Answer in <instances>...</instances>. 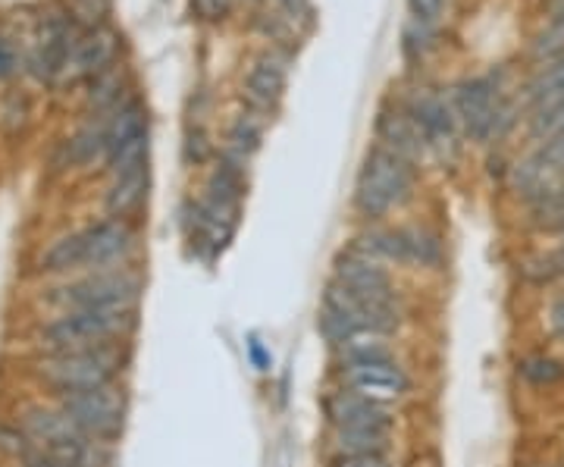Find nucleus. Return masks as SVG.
I'll list each match as a JSON object with an SVG mask.
<instances>
[{
  "mask_svg": "<svg viewBox=\"0 0 564 467\" xmlns=\"http://www.w3.org/2000/svg\"><path fill=\"white\" fill-rule=\"evenodd\" d=\"M399 302H370L364 295H355L351 289H345L336 280L326 285L321 307V333L326 343L343 348L348 339L355 336H367V333H380V336H392L399 329Z\"/></svg>",
  "mask_w": 564,
  "mask_h": 467,
  "instance_id": "obj_1",
  "label": "nucleus"
},
{
  "mask_svg": "<svg viewBox=\"0 0 564 467\" xmlns=\"http://www.w3.org/2000/svg\"><path fill=\"white\" fill-rule=\"evenodd\" d=\"M139 311H63L39 329L44 355L79 351V348L120 346L139 326Z\"/></svg>",
  "mask_w": 564,
  "mask_h": 467,
  "instance_id": "obj_2",
  "label": "nucleus"
},
{
  "mask_svg": "<svg viewBox=\"0 0 564 467\" xmlns=\"http://www.w3.org/2000/svg\"><path fill=\"white\" fill-rule=\"evenodd\" d=\"M20 424L35 439V446L54 458L79 467H107L110 461V446L91 439L61 405H29Z\"/></svg>",
  "mask_w": 564,
  "mask_h": 467,
  "instance_id": "obj_3",
  "label": "nucleus"
},
{
  "mask_svg": "<svg viewBox=\"0 0 564 467\" xmlns=\"http://www.w3.org/2000/svg\"><path fill=\"white\" fill-rule=\"evenodd\" d=\"M414 192V163L392 154L383 144H373L364 158L358 183H355V207L367 220H380L402 207Z\"/></svg>",
  "mask_w": 564,
  "mask_h": 467,
  "instance_id": "obj_4",
  "label": "nucleus"
},
{
  "mask_svg": "<svg viewBox=\"0 0 564 467\" xmlns=\"http://www.w3.org/2000/svg\"><path fill=\"white\" fill-rule=\"evenodd\" d=\"M126 355L120 346L79 348V351H54L35 361V377L54 392H79V389L113 387L120 380Z\"/></svg>",
  "mask_w": 564,
  "mask_h": 467,
  "instance_id": "obj_5",
  "label": "nucleus"
},
{
  "mask_svg": "<svg viewBox=\"0 0 564 467\" xmlns=\"http://www.w3.org/2000/svg\"><path fill=\"white\" fill-rule=\"evenodd\" d=\"M452 110L470 142H499L514 126V104L499 95V85L489 79H464L452 91Z\"/></svg>",
  "mask_w": 564,
  "mask_h": 467,
  "instance_id": "obj_6",
  "label": "nucleus"
},
{
  "mask_svg": "<svg viewBox=\"0 0 564 467\" xmlns=\"http://www.w3.org/2000/svg\"><path fill=\"white\" fill-rule=\"evenodd\" d=\"M141 292L144 283L139 273L117 267V270H95L91 276L54 289L47 302L63 311H139Z\"/></svg>",
  "mask_w": 564,
  "mask_h": 467,
  "instance_id": "obj_7",
  "label": "nucleus"
},
{
  "mask_svg": "<svg viewBox=\"0 0 564 467\" xmlns=\"http://www.w3.org/2000/svg\"><path fill=\"white\" fill-rule=\"evenodd\" d=\"M57 405L79 424L91 439L113 446L126 427V395L122 389H79V392H57Z\"/></svg>",
  "mask_w": 564,
  "mask_h": 467,
  "instance_id": "obj_8",
  "label": "nucleus"
},
{
  "mask_svg": "<svg viewBox=\"0 0 564 467\" xmlns=\"http://www.w3.org/2000/svg\"><path fill=\"white\" fill-rule=\"evenodd\" d=\"M411 120L417 122V129L426 139V148L433 154H440L445 161H452L458 154V132L462 126L455 120V110H452V101H445L443 95L436 91H414L411 101L404 104Z\"/></svg>",
  "mask_w": 564,
  "mask_h": 467,
  "instance_id": "obj_9",
  "label": "nucleus"
},
{
  "mask_svg": "<svg viewBox=\"0 0 564 467\" xmlns=\"http://www.w3.org/2000/svg\"><path fill=\"white\" fill-rule=\"evenodd\" d=\"M336 283L351 289L355 295L370 298V302H399L383 261L373 251H367L361 242L345 248L336 258Z\"/></svg>",
  "mask_w": 564,
  "mask_h": 467,
  "instance_id": "obj_10",
  "label": "nucleus"
},
{
  "mask_svg": "<svg viewBox=\"0 0 564 467\" xmlns=\"http://www.w3.org/2000/svg\"><path fill=\"white\" fill-rule=\"evenodd\" d=\"M135 248V232L129 220H101V224L82 229V251H85V267L91 270H117L126 264Z\"/></svg>",
  "mask_w": 564,
  "mask_h": 467,
  "instance_id": "obj_11",
  "label": "nucleus"
},
{
  "mask_svg": "<svg viewBox=\"0 0 564 467\" xmlns=\"http://www.w3.org/2000/svg\"><path fill=\"white\" fill-rule=\"evenodd\" d=\"M345 389L358 392L364 399H373V402H395L402 399L404 392L411 389V380L404 373L395 358L389 361H370V365H351L343 367Z\"/></svg>",
  "mask_w": 564,
  "mask_h": 467,
  "instance_id": "obj_12",
  "label": "nucleus"
},
{
  "mask_svg": "<svg viewBox=\"0 0 564 467\" xmlns=\"http://www.w3.org/2000/svg\"><path fill=\"white\" fill-rule=\"evenodd\" d=\"M326 417L336 430H383L392 433V411L383 402L364 399L351 389H339L326 399Z\"/></svg>",
  "mask_w": 564,
  "mask_h": 467,
  "instance_id": "obj_13",
  "label": "nucleus"
},
{
  "mask_svg": "<svg viewBox=\"0 0 564 467\" xmlns=\"http://www.w3.org/2000/svg\"><path fill=\"white\" fill-rule=\"evenodd\" d=\"M120 51V35L107 25L88 29L82 32V39L76 41L63 76L66 79H98L101 73H107L113 66V57Z\"/></svg>",
  "mask_w": 564,
  "mask_h": 467,
  "instance_id": "obj_14",
  "label": "nucleus"
},
{
  "mask_svg": "<svg viewBox=\"0 0 564 467\" xmlns=\"http://www.w3.org/2000/svg\"><path fill=\"white\" fill-rule=\"evenodd\" d=\"M285 82H289V69L280 54H263L251 63L248 76H245V101L254 113H270L285 95Z\"/></svg>",
  "mask_w": 564,
  "mask_h": 467,
  "instance_id": "obj_15",
  "label": "nucleus"
},
{
  "mask_svg": "<svg viewBox=\"0 0 564 467\" xmlns=\"http://www.w3.org/2000/svg\"><path fill=\"white\" fill-rule=\"evenodd\" d=\"M377 139L383 148H389L392 154H399L404 161L417 163L430 154L426 148V139L417 129V122L411 120L408 107H389V110H380L377 117Z\"/></svg>",
  "mask_w": 564,
  "mask_h": 467,
  "instance_id": "obj_16",
  "label": "nucleus"
},
{
  "mask_svg": "<svg viewBox=\"0 0 564 467\" xmlns=\"http://www.w3.org/2000/svg\"><path fill=\"white\" fill-rule=\"evenodd\" d=\"M148 188H151V173H148V163L139 170H129L113 176V183L107 188V198L104 207L113 220H129L132 214H139L141 204L148 202Z\"/></svg>",
  "mask_w": 564,
  "mask_h": 467,
  "instance_id": "obj_17",
  "label": "nucleus"
},
{
  "mask_svg": "<svg viewBox=\"0 0 564 467\" xmlns=\"http://www.w3.org/2000/svg\"><path fill=\"white\" fill-rule=\"evenodd\" d=\"M263 139V120L261 113H254V110H248L242 117H236L232 126H229V132H226V151H223V158H229V161L236 163H248V158L261 148Z\"/></svg>",
  "mask_w": 564,
  "mask_h": 467,
  "instance_id": "obj_18",
  "label": "nucleus"
},
{
  "mask_svg": "<svg viewBox=\"0 0 564 467\" xmlns=\"http://www.w3.org/2000/svg\"><path fill=\"white\" fill-rule=\"evenodd\" d=\"M527 113H530L527 117V132H530V139L536 144L552 142V139L564 135V95L536 104Z\"/></svg>",
  "mask_w": 564,
  "mask_h": 467,
  "instance_id": "obj_19",
  "label": "nucleus"
},
{
  "mask_svg": "<svg viewBox=\"0 0 564 467\" xmlns=\"http://www.w3.org/2000/svg\"><path fill=\"white\" fill-rule=\"evenodd\" d=\"M564 95V57H555V61L543 63L536 69V76L527 82L524 88V107H536V104L549 101V98H562Z\"/></svg>",
  "mask_w": 564,
  "mask_h": 467,
  "instance_id": "obj_20",
  "label": "nucleus"
},
{
  "mask_svg": "<svg viewBox=\"0 0 564 467\" xmlns=\"http://www.w3.org/2000/svg\"><path fill=\"white\" fill-rule=\"evenodd\" d=\"M107 158V139H104V122L85 126L69 142H66V166H85Z\"/></svg>",
  "mask_w": 564,
  "mask_h": 467,
  "instance_id": "obj_21",
  "label": "nucleus"
},
{
  "mask_svg": "<svg viewBox=\"0 0 564 467\" xmlns=\"http://www.w3.org/2000/svg\"><path fill=\"white\" fill-rule=\"evenodd\" d=\"M339 455H386L392 446V433L383 430H336Z\"/></svg>",
  "mask_w": 564,
  "mask_h": 467,
  "instance_id": "obj_22",
  "label": "nucleus"
},
{
  "mask_svg": "<svg viewBox=\"0 0 564 467\" xmlns=\"http://www.w3.org/2000/svg\"><path fill=\"white\" fill-rule=\"evenodd\" d=\"M79 267H85L82 232L63 236V239H57V242L41 254V270L44 273H69V270H79Z\"/></svg>",
  "mask_w": 564,
  "mask_h": 467,
  "instance_id": "obj_23",
  "label": "nucleus"
},
{
  "mask_svg": "<svg viewBox=\"0 0 564 467\" xmlns=\"http://www.w3.org/2000/svg\"><path fill=\"white\" fill-rule=\"evenodd\" d=\"M518 377L536 389H552L564 380V365L552 355H530L518 365Z\"/></svg>",
  "mask_w": 564,
  "mask_h": 467,
  "instance_id": "obj_24",
  "label": "nucleus"
},
{
  "mask_svg": "<svg viewBox=\"0 0 564 467\" xmlns=\"http://www.w3.org/2000/svg\"><path fill=\"white\" fill-rule=\"evenodd\" d=\"M530 57L540 63V66L555 61V57H564V13L562 17H552L536 32V39L530 41Z\"/></svg>",
  "mask_w": 564,
  "mask_h": 467,
  "instance_id": "obj_25",
  "label": "nucleus"
},
{
  "mask_svg": "<svg viewBox=\"0 0 564 467\" xmlns=\"http://www.w3.org/2000/svg\"><path fill=\"white\" fill-rule=\"evenodd\" d=\"M530 224L536 229H545V232H558L564 226V180L562 185L545 195L543 202L530 204Z\"/></svg>",
  "mask_w": 564,
  "mask_h": 467,
  "instance_id": "obj_26",
  "label": "nucleus"
},
{
  "mask_svg": "<svg viewBox=\"0 0 564 467\" xmlns=\"http://www.w3.org/2000/svg\"><path fill=\"white\" fill-rule=\"evenodd\" d=\"M35 448H39L35 446V439L25 433L22 424H3V421H0V455H3V458L25 461Z\"/></svg>",
  "mask_w": 564,
  "mask_h": 467,
  "instance_id": "obj_27",
  "label": "nucleus"
},
{
  "mask_svg": "<svg viewBox=\"0 0 564 467\" xmlns=\"http://www.w3.org/2000/svg\"><path fill=\"white\" fill-rule=\"evenodd\" d=\"M443 3L445 0H408V17H411V22L436 29L443 20Z\"/></svg>",
  "mask_w": 564,
  "mask_h": 467,
  "instance_id": "obj_28",
  "label": "nucleus"
},
{
  "mask_svg": "<svg viewBox=\"0 0 564 467\" xmlns=\"http://www.w3.org/2000/svg\"><path fill=\"white\" fill-rule=\"evenodd\" d=\"M533 154L540 158V161L555 173V176H562L564 180V135H558V139H552V142H543L533 148Z\"/></svg>",
  "mask_w": 564,
  "mask_h": 467,
  "instance_id": "obj_29",
  "label": "nucleus"
},
{
  "mask_svg": "<svg viewBox=\"0 0 564 467\" xmlns=\"http://www.w3.org/2000/svg\"><path fill=\"white\" fill-rule=\"evenodd\" d=\"M232 7H236V0H192L195 17L204 22H217L223 17H229Z\"/></svg>",
  "mask_w": 564,
  "mask_h": 467,
  "instance_id": "obj_30",
  "label": "nucleus"
},
{
  "mask_svg": "<svg viewBox=\"0 0 564 467\" xmlns=\"http://www.w3.org/2000/svg\"><path fill=\"white\" fill-rule=\"evenodd\" d=\"M185 158H188L192 163H204L207 158H210V142H207L204 129L188 132V142H185Z\"/></svg>",
  "mask_w": 564,
  "mask_h": 467,
  "instance_id": "obj_31",
  "label": "nucleus"
},
{
  "mask_svg": "<svg viewBox=\"0 0 564 467\" xmlns=\"http://www.w3.org/2000/svg\"><path fill=\"white\" fill-rule=\"evenodd\" d=\"M333 467H392L386 455H336Z\"/></svg>",
  "mask_w": 564,
  "mask_h": 467,
  "instance_id": "obj_32",
  "label": "nucleus"
},
{
  "mask_svg": "<svg viewBox=\"0 0 564 467\" xmlns=\"http://www.w3.org/2000/svg\"><path fill=\"white\" fill-rule=\"evenodd\" d=\"M22 467H79L73 465V461H63V458H54V455H47V452H41V448H35L25 461H20Z\"/></svg>",
  "mask_w": 564,
  "mask_h": 467,
  "instance_id": "obj_33",
  "label": "nucleus"
},
{
  "mask_svg": "<svg viewBox=\"0 0 564 467\" xmlns=\"http://www.w3.org/2000/svg\"><path fill=\"white\" fill-rule=\"evenodd\" d=\"M13 69H17V54H13V44L0 35V79L13 76Z\"/></svg>",
  "mask_w": 564,
  "mask_h": 467,
  "instance_id": "obj_34",
  "label": "nucleus"
},
{
  "mask_svg": "<svg viewBox=\"0 0 564 467\" xmlns=\"http://www.w3.org/2000/svg\"><path fill=\"white\" fill-rule=\"evenodd\" d=\"M549 326H552V333L564 343V295H558L552 302V307H549Z\"/></svg>",
  "mask_w": 564,
  "mask_h": 467,
  "instance_id": "obj_35",
  "label": "nucleus"
},
{
  "mask_svg": "<svg viewBox=\"0 0 564 467\" xmlns=\"http://www.w3.org/2000/svg\"><path fill=\"white\" fill-rule=\"evenodd\" d=\"M555 236H558V242H564V226H562V229H558V232H555Z\"/></svg>",
  "mask_w": 564,
  "mask_h": 467,
  "instance_id": "obj_36",
  "label": "nucleus"
}]
</instances>
